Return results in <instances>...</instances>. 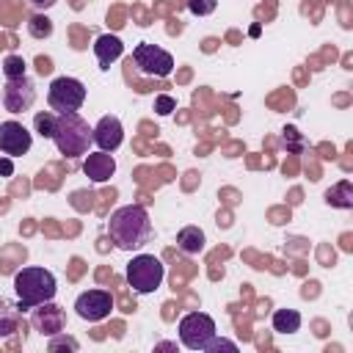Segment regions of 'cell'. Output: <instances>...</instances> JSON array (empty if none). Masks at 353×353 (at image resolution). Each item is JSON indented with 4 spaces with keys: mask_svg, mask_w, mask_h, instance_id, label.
Segmentation results:
<instances>
[{
    "mask_svg": "<svg viewBox=\"0 0 353 353\" xmlns=\"http://www.w3.org/2000/svg\"><path fill=\"white\" fill-rule=\"evenodd\" d=\"M110 243L121 251H138L152 240V221L141 204H124L108 218Z\"/></svg>",
    "mask_w": 353,
    "mask_h": 353,
    "instance_id": "cell-1",
    "label": "cell"
},
{
    "mask_svg": "<svg viewBox=\"0 0 353 353\" xmlns=\"http://www.w3.org/2000/svg\"><path fill=\"white\" fill-rule=\"evenodd\" d=\"M52 141L63 157H80V154H88L94 143V130L80 113H55Z\"/></svg>",
    "mask_w": 353,
    "mask_h": 353,
    "instance_id": "cell-2",
    "label": "cell"
},
{
    "mask_svg": "<svg viewBox=\"0 0 353 353\" xmlns=\"http://www.w3.org/2000/svg\"><path fill=\"white\" fill-rule=\"evenodd\" d=\"M14 292H17V303L19 309H33L44 301H52L58 292L55 276L47 268H22L14 273Z\"/></svg>",
    "mask_w": 353,
    "mask_h": 353,
    "instance_id": "cell-3",
    "label": "cell"
},
{
    "mask_svg": "<svg viewBox=\"0 0 353 353\" xmlns=\"http://www.w3.org/2000/svg\"><path fill=\"white\" fill-rule=\"evenodd\" d=\"M163 276H165V265L154 254H135L127 262V284L141 295L154 292L163 284Z\"/></svg>",
    "mask_w": 353,
    "mask_h": 353,
    "instance_id": "cell-4",
    "label": "cell"
},
{
    "mask_svg": "<svg viewBox=\"0 0 353 353\" xmlns=\"http://www.w3.org/2000/svg\"><path fill=\"white\" fill-rule=\"evenodd\" d=\"M85 102V85L77 77H55L47 88V105L52 113H77Z\"/></svg>",
    "mask_w": 353,
    "mask_h": 353,
    "instance_id": "cell-5",
    "label": "cell"
},
{
    "mask_svg": "<svg viewBox=\"0 0 353 353\" xmlns=\"http://www.w3.org/2000/svg\"><path fill=\"white\" fill-rule=\"evenodd\" d=\"M130 63H135L138 72L146 74V77H168V74L174 72V58H171V52L163 50V47H157V44H149V41L135 44Z\"/></svg>",
    "mask_w": 353,
    "mask_h": 353,
    "instance_id": "cell-6",
    "label": "cell"
},
{
    "mask_svg": "<svg viewBox=\"0 0 353 353\" xmlns=\"http://www.w3.org/2000/svg\"><path fill=\"white\" fill-rule=\"evenodd\" d=\"M215 336V320L204 312H188L179 320V342L188 350H204Z\"/></svg>",
    "mask_w": 353,
    "mask_h": 353,
    "instance_id": "cell-7",
    "label": "cell"
},
{
    "mask_svg": "<svg viewBox=\"0 0 353 353\" xmlns=\"http://www.w3.org/2000/svg\"><path fill=\"white\" fill-rule=\"evenodd\" d=\"M36 102V83L22 74V77H8L3 85V108L8 113H25Z\"/></svg>",
    "mask_w": 353,
    "mask_h": 353,
    "instance_id": "cell-8",
    "label": "cell"
},
{
    "mask_svg": "<svg viewBox=\"0 0 353 353\" xmlns=\"http://www.w3.org/2000/svg\"><path fill=\"white\" fill-rule=\"evenodd\" d=\"M110 309H113V295H110L108 290H85V292H80L77 301H74L77 317H83V320H88V323L105 320V317L110 314Z\"/></svg>",
    "mask_w": 353,
    "mask_h": 353,
    "instance_id": "cell-9",
    "label": "cell"
},
{
    "mask_svg": "<svg viewBox=\"0 0 353 353\" xmlns=\"http://www.w3.org/2000/svg\"><path fill=\"white\" fill-rule=\"evenodd\" d=\"M33 146V135L28 132V127L22 121H0V152L8 157H19L28 154Z\"/></svg>",
    "mask_w": 353,
    "mask_h": 353,
    "instance_id": "cell-10",
    "label": "cell"
},
{
    "mask_svg": "<svg viewBox=\"0 0 353 353\" xmlns=\"http://www.w3.org/2000/svg\"><path fill=\"white\" fill-rule=\"evenodd\" d=\"M30 325H33L41 336H55V334H63V328H66V314H63V309H61L58 303L44 301V303L33 306Z\"/></svg>",
    "mask_w": 353,
    "mask_h": 353,
    "instance_id": "cell-11",
    "label": "cell"
},
{
    "mask_svg": "<svg viewBox=\"0 0 353 353\" xmlns=\"http://www.w3.org/2000/svg\"><path fill=\"white\" fill-rule=\"evenodd\" d=\"M91 130H94V143L102 152H116L124 141V127L116 116H102L97 121V127H91Z\"/></svg>",
    "mask_w": 353,
    "mask_h": 353,
    "instance_id": "cell-12",
    "label": "cell"
},
{
    "mask_svg": "<svg viewBox=\"0 0 353 353\" xmlns=\"http://www.w3.org/2000/svg\"><path fill=\"white\" fill-rule=\"evenodd\" d=\"M83 174L91 179V182H108L113 174H116V160L110 152H88L85 160H83Z\"/></svg>",
    "mask_w": 353,
    "mask_h": 353,
    "instance_id": "cell-13",
    "label": "cell"
},
{
    "mask_svg": "<svg viewBox=\"0 0 353 353\" xmlns=\"http://www.w3.org/2000/svg\"><path fill=\"white\" fill-rule=\"evenodd\" d=\"M121 52H124V44H121V39L113 36V33H105V36H99V39L94 41V55H97V61H99V69H110V63L119 61Z\"/></svg>",
    "mask_w": 353,
    "mask_h": 353,
    "instance_id": "cell-14",
    "label": "cell"
},
{
    "mask_svg": "<svg viewBox=\"0 0 353 353\" xmlns=\"http://www.w3.org/2000/svg\"><path fill=\"white\" fill-rule=\"evenodd\" d=\"M204 243H207V237H204V232H201L199 226H182V229L176 232V248H179L182 254H188V256L204 251Z\"/></svg>",
    "mask_w": 353,
    "mask_h": 353,
    "instance_id": "cell-15",
    "label": "cell"
},
{
    "mask_svg": "<svg viewBox=\"0 0 353 353\" xmlns=\"http://www.w3.org/2000/svg\"><path fill=\"white\" fill-rule=\"evenodd\" d=\"M301 312L298 309H276L273 312V331L279 334H295L301 331Z\"/></svg>",
    "mask_w": 353,
    "mask_h": 353,
    "instance_id": "cell-16",
    "label": "cell"
},
{
    "mask_svg": "<svg viewBox=\"0 0 353 353\" xmlns=\"http://www.w3.org/2000/svg\"><path fill=\"white\" fill-rule=\"evenodd\" d=\"M325 201H328L331 207L350 210V207H353V185H350V179H342V182H336L334 188H328V190H325Z\"/></svg>",
    "mask_w": 353,
    "mask_h": 353,
    "instance_id": "cell-17",
    "label": "cell"
},
{
    "mask_svg": "<svg viewBox=\"0 0 353 353\" xmlns=\"http://www.w3.org/2000/svg\"><path fill=\"white\" fill-rule=\"evenodd\" d=\"M19 328V303L0 298V336H11Z\"/></svg>",
    "mask_w": 353,
    "mask_h": 353,
    "instance_id": "cell-18",
    "label": "cell"
},
{
    "mask_svg": "<svg viewBox=\"0 0 353 353\" xmlns=\"http://www.w3.org/2000/svg\"><path fill=\"white\" fill-rule=\"evenodd\" d=\"M28 33H30L33 39H50V36H52V22H50L44 14H33V17L28 19Z\"/></svg>",
    "mask_w": 353,
    "mask_h": 353,
    "instance_id": "cell-19",
    "label": "cell"
},
{
    "mask_svg": "<svg viewBox=\"0 0 353 353\" xmlns=\"http://www.w3.org/2000/svg\"><path fill=\"white\" fill-rule=\"evenodd\" d=\"M25 69H28V63H25L22 55H6L3 58V74H6V80L8 77H22Z\"/></svg>",
    "mask_w": 353,
    "mask_h": 353,
    "instance_id": "cell-20",
    "label": "cell"
},
{
    "mask_svg": "<svg viewBox=\"0 0 353 353\" xmlns=\"http://www.w3.org/2000/svg\"><path fill=\"white\" fill-rule=\"evenodd\" d=\"M33 124H36V130H39V135H41V138H52V124H55V113H52V110L36 113Z\"/></svg>",
    "mask_w": 353,
    "mask_h": 353,
    "instance_id": "cell-21",
    "label": "cell"
},
{
    "mask_svg": "<svg viewBox=\"0 0 353 353\" xmlns=\"http://www.w3.org/2000/svg\"><path fill=\"white\" fill-rule=\"evenodd\" d=\"M215 6H218V0H188L190 14H196V17H207V14H212Z\"/></svg>",
    "mask_w": 353,
    "mask_h": 353,
    "instance_id": "cell-22",
    "label": "cell"
},
{
    "mask_svg": "<svg viewBox=\"0 0 353 353\" xmlns=\"http://www.w3.org/2000/svg\"><path fill=\"white\" fill-rule=\"evenodd\" d=\"M204 350H207V353H218V350H232V353H237V342H232V339H223V336H218V334H215Z\"/></svg>",
    "mask_w": 353,
    "mask_h": 353,
    "instance_id": "cell-23",
    "label": "cell"
},
{
    "mask_svg": "<svg viewBox=\"0 0 353 353\" xmlns=\"http://www.w3.org/2000/svg\"><path fill=\"white\" fill-rule=\"evenodd\" d=\"M58 347H69V350H77L80 345H77V339H74V336H61V334H55V336H50V345H47V350H58Z\"/></svg>",
    "mask_w": 353,
    "mask_h": 353,
    "instance_id": "cell-24",
    "label": "cell"
},
{
    "mask_svg": "<svg viewBox=\"0 0 353 353\" xmlns=\"http://www.w3.org/2000/svg\"><path fill=\"white\" fill-rule=\"evenodd\" d=\"M154 110H157L160 116H168L171 110H176V99L168 97V94H160V97L154 99Z\"/></svg>",
    "mask_w": 353,
    "mask_h": 353,
    "instance_id": "cell-25",
    "label": "cell"
},
{
    "mask_svg": "<svg viewBox=\"0 0 353 353\" xmlns=\"http://www.w3.org/2000/svg\"><path fill=\"white\" fill-rule=\"evenodd\" d=\"M0 174L3 176H11L14 174V163H11V157L6 154V157H0Z\"/></svg>",
    "mask_w": 353,
    "mask_h": 353,
    "instance_id": "cell-26",
    "label": "cell"
},
{
    "mask_svg": "<svg viewBox=\"0 0 353 353\" xmlns=\"http://www.w3.org/2000/svg\"><path fill=\"white\" fill-rule=\"evenodd\" d=\"M33 8H39V11H47V8H52L58 0H28Z\"/></svg>",
    "mask_w": 353,
    "mask_h": 353,
    "instance_id": "cell-27",
    "label": "cell"
},
{
    "mask_svg": "<svg viewBox=\"0 0 353 353\" xmlns=\"http://www.w3.org/2000/svg\"><path fill=\"white\" fill-rule=\"evenodd\" d=\"M157 350H176V342H160Z\"/></svg>",
    "mask_w": 353,
    "mask_h": 353,
    "instance_id": "cell-28",
    "label": "cell"
}]
</instances>
